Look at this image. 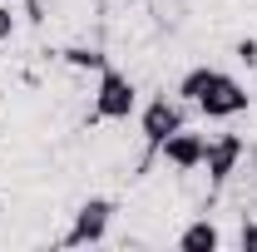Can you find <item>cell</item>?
Masks as SVG:
<instances>
[{"label": "cell", "mask_w": 257, "mask_h": 252, "mask_svg": "<svg viewBox=\"0 0 257 252\" xmlns=\"http://www.w3.org/2000/svg\"><path fill=\"white\" fill-rule=\"evenodd\" d=\"M139 109V89H134V79H128L124 69H114V64H104L99 69V84H94V119H128Z\"/></svg>", "instance_id": "cell-1"}, {"label": "cell", "mask_w": 257, "mask_h": 252, "mask_svg": "<svg viewBox=\"0 0 257 252\" xmlns=\"http://www.w3.org/2000/svg\"><path fill=\"white\" fill-rule=\"evenodd\" d=\"M247 104H252V94L242 89V79H232L227 69H218V74H213V84L198 94L193 109H198L203 119H237V114H247Z\"/></svg>", "instance_id": "cell-2"}, {"label": "cell", "mask_w": 257, "mask_h": 252, "mask_svg": "<svg viewBox=\"0 0 257 252\" xmlns=\"http://www.w3.org/2000/svg\"><path fill=\"white\" fill-rule=\"evenodd\" d=\"M109 222H114V198H84L74 208V222H69V232L60 242L64 247H94V242L109 237Z\"/></svg>", "instance_id": "cell-3"}, {"label": "cell", "mask_w": 257, "mask_h": 252, "mask_svg": "<svg viewBox=\"0 0 257 252\" xmlns=\"http://www.w3.org/2000/svg\"><path fill=\"white\" fill-rule=\"evenodd\" d=\"M139 129H144V144L159 154L163 139H168L173 129H183V99H168V94L149 99V104L139 109Z\"/></svg>", "instance_id": "cell-4"}, {"label": "cell", "mask_w": 257, "mask_h": 252, "mask_svg": "<svg viewBox=\"0 0 257 252\" xmlns=\"http://www.w3.org/2000/svg\"><path fill=\"white\" fill-rule=\"evenodd\" d=\"M242 154H247L242 134H218V139H208V154H203V168H208V183H213V188H223L227 178L237 173Z\"/></svg>", "instance_id": "cell-5"}, {"label": "cell", "mask_w": 257, "mask_h": 252, "mask_svg": "<svg viewBox=\"0 0 257 252\" xmlns=\"http://www.w3.org/2000/svg\"><path fill=\"white\" fill-rule=\"evenodd\" d=\"M203 154H208V139H203V134H193L188 124L173 129V134L159 144V158L168 163V168H178V173H193V168H203Z\"/></svg>", "instance_id": "cell-6"}, {"label": "cell", "mask_w": 257, "mask_h": 252, "mask_svg": "<svg viewBox=\"0 0 257 252\" xmlns=\"http://www.w3.org/2000/svg\"><path fill=\"white\" fill-rule=\"evenodd\" d=\"M178 247L183 252H218L223 247V232H218L208 218H198V222H188V227L178 232Z\"/></svg>", "instance_id": "cell-7"}, {"label": "cell", "mask_w": 257, "mask_h": 252, "mask_svg": "<svg viewBox=\"0 0 257 252\" xmlns=\"http://www.w3.org/2000/svg\"><path fill=\"white\" fill-rule=\"evenodd\" d=\"M213 74H218L213 64H193L188 74L178 79V99H183V104H198V94H203V89L213 84Z\"/></svg>", "instance_id": "cell-8"}, {"label": "cell", "mask_w": 257, "mask_h": 252, "mask_svg": "<svg viewBox=\"0 0 257 252\" xmlns=\"http://www.w3.org/2000/svg\"><path fill=\"white\" fill-rule=\"evenodd\" d=\"M64 60L74 64V69H104V64H109V55H99V50H84V45H74V50H64Z\"/></svg>", "instance_id": "cell-9"}, {"label": "cell", "mask_w": 257, "mask_h": 252, "mask_svg": "<svg viewBox=\"0 0 257 252\" xmlns=\"http://www.w3.org/2000/svg\"><path fill=\"white\" fill-rule=\"evenodd\" d=\"M232 55H237V60L252 69V64H257V40H237V45H232Z\"/></svg>", "instance_id": "cell-10"}, {"label": "cell", "mask_w": 257, "mask_h": 252, "mask_svg": "<svg viewBox=\"0 0 257 252\" xmlns=\"http://www.w3.org/2000/svg\"><path fill=\"white\" fill-rule=\"evenodd\" d=\"M10 35H15V10H10V5H0V45H5Z\"/></svg>", "instance_id": "cell-11"}, {"label": "cell", "mask_w": 257, "mask_h": 252, "mask_svg": "<svg viewBox=\"0 0 257 252\" xmlns=\"http://www.w3.org/2000/svg\"><path fill=\"white\" fill-rule=\"evenodd\" d=\"M237 242H242V247H257V218H247V222H242V232H237Z\"/></svg>", "instance_id": "cell-12"}]
</instances>
